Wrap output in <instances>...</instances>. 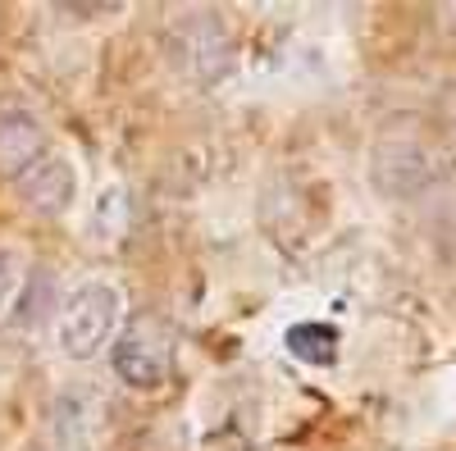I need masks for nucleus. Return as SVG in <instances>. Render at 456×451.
Instances as JSON below:
<instances>
[{"mask_svg": "<svg viewBox=\"0 0 456 451\" xmlns=\"http://www.w3.org/2000/svg\"><path fill=\"white\" fill-rule=\"evenodd\" d=\"M452 173V150L420 124H397L379 133L370 150V182L384 197H420Z\"/></svg>", "mask_w": 456, "mask_h": 451, "instance_id": "nucleus-1", "label": "nucleus"}, {"mask_svg": "<svg viewBox=\"0 0 456 451\" xmlns=\"http://www.w3.org/2000/svg\"><path fill=\"white\" fill-rule=\"evenodd\" d=\"M119 333V287L110 283H83L60 306V351L73 360H92L101 347L114 342Z\"/></svg>", "mask_w": 456, "mask_h": 451, "instance_id": "nucleus-2", "label": "nucleus"}, {"mask_svg": "<svg viewBox=\"0 0 456 451\" xmlns=\"http://www.w3.org/2000/svg\"><path fill=\"white\" fill-rule=\"evenodd\" d=\"M114 374L133 392H156L174 374V328L160 315H137L114 337Z\"/></svg>", "mask_w": 456, "mask_h": 451, "instance_id": "nucleus-3", "label": "nucleus"}, {"mask_svg": "<svg viewBox=\"0 0 456 451\" xmlns=\"http://www.w3.org/2000/svg\"><path fill=\"white\" fill-rule=\"evenodd\" d=\"M14 192L37 214H51V219L69 214L73 201H78V169H73L69 156H60V150H46L23 178H14Z\"/></svg>", "mask_w": 456, "mask_h": 451, "instance_id": "nucleus-4", "label": "nucleus"}, {"mask_svg": "<svg viewBox=\"0 0 456 451\" xmlns=\"http://www.w3.org/2000/svg\"><path fill=\"white\" fill-rule=\"evenodd\" d=\"M51 146V133L37 124L28 109H5L0 115V178H23L37 160L46 156Z\"/></svg>", "mask_w": 456, "mask_h": 451, "instance_id": "nucleus-5", "label": "nucleus"}, {"mask_svg": "<svg viewBox=\"0 0 456 451\" xmlns=\"http://www.w3.org/2000/svg\"><path fill=\"white\" fill-rule=\"evenodd\" d=\"M283 342L306 365H333L338 360V328L333 324H292L283 333Z\"/></svg>", "mask_w": 456, "mask_h": 451, "instance_id": "nucleus-6", "label": "nucleus"}, {"mask_svg": "<svg viewBox=\"0 0 456 451\" xmlns=\"http://www.w3.org/2000/svg\"><path fill=\"white\" fill-rule=\"evenodd\" d=\"M51 306H55V278H51L46 270H32V274H28V287H23V296H19V324H23V328H37Z\"/></svg>", "mask_w": 456, "mask_h": 451, "instance_id": "nucleus-7", "label": "nucleus"}, {"mask_svg": "<svg viewBox=\"0 0 456 451\" xmlns=\"http://www.w3.org/2000/svg\"><path fill=\"white\" fill-rule=\"evenodd\" d=\"M124 229H128V192L119 182H110L96 201V238L114 242V238H124Z\"/></svg>", "mask_w": 456, "mask_h": 451, "instance_id": "nucleus-8", "label": "nucleus"}, {"mask_svg": "<svg viewBox=\"0 0 456 451\" xmlns=\"http://www.w3.org/2000/svg\"><path fill=\"white\" fill-rule=\"evenodd\" d=\"M19 287H23V265L10 246H0V319L10 315V306L19 301Z\"/></svg>", "mask_w": 456, "mask_h": 451, "instance_id": "nucleus-9", "label": "nucleus"}, {"mask_svg": "<svg viewBox=\"0 0 456 451\" xmlns=\"http://www.w3.org/2000/svg\"><path fill=\"white\" fill-rule=\"evenodd\" d=\"M443 115H447V119H452V124H456V87H452V92H447V96H443Z\"/></svg>", "mask_w": 456, "mask_h": 451, "instance_id": "nucleus-10", "label": "nucleus"}]
</instances>
